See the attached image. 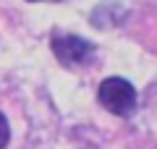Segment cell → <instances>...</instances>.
<instances>
[{
    "label": "cell",
    "mask_w": 157,
    "mask_h": 149,
    "mask_svg": "<svg viewBox=\"0 0 157 149\" xmlns=\"http://www.w3.org/2000/svg\"><path fill=\"white\" fill-rule=\"evenodd\" d=\"M97 102L118 118H131L139 107V92L123 76H107L97 86Z\"/></svg>",
    "instance_id": "obj_1"
},
{
    "label": "cell",
    "mask_w": 157,
    "mask_h": 149,
    "mask_svg": "<svg viewBox=\"0 0 157 149\" xmlns=\"http://www.w3.org/2000/svg\"><path fill=\"white\" fill-rule=\"evenodd\" d=\"M50 50H52V55H55L63 66L73 68V66L89 63L92 58H94V52H97V44L92 42V39L78 37V34H60V32H55L52 39H50Z\"/></svg>",
    "instance_id": "obj_2"
},
{
    "label": "cell",
    "mask_w": 157,
    "mask_h": 149,
    "mask_svg": "<svg viewBox=\"0 0 157 149\" xmlns=\"http://www.w3.org/2000/svg\"><path fill=\"white\" fill-rule=\"evenodd\" d=\"M126 16H128V11H126L121 3H115V0H107V3H100V6L92 11L89 24L97 29V32H105V29L121 26V24L126 21Z\"/></svg>",
    "instance_id": "obj_3"
},
{
    "label": "cell",
    "mask_w": 157,
    "mask_h": 149,
    "mask_svg": "<svg viewBox=\"0 0 157 149\" xmlns=\"http://www.w3.org/2000/svg\"><path fill=\"white\" fill-rule=\"evenodd\" d=\"M11 141V126H8V118L0 113V149H6Z\"/></svg>",
    "instance_id": "obj_4"
},
{
    "label": "cell",
    "mask_w": 157,
    "mask_h": 149,
    "mask_svg": "<svg viewBox=\"0 0 157 149\" xmlns=\"http://www.w3.org/2000/svg\"><path fill=\"white\" fill-rule=\"evenodd\" d=\"M26 3H39V0H26Z\"/></svg>",
    "instance_id": "obj_5"
}]
</instances>
